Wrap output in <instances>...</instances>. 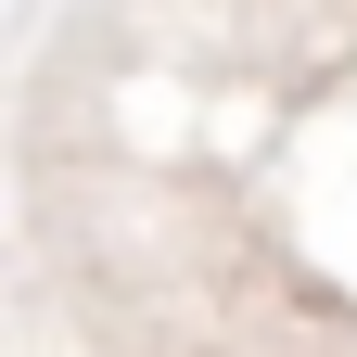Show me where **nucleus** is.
<instances>
[]
</instances>
